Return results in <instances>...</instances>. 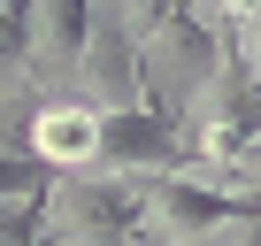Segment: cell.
Listing matches in <instances>:
<instances>
[{"instance_id": "obj_1", "label": "cell", "mask_w": 261, "mask_h": 246, "mask_svg": "<svg viewBox=\"0 0 261 246\" xmlns=\"http://www.w3.org/2000/svg\"><path fill=\"white\" fill-rule=\"evenodd\" d=\"M69 85H77V100H85V108H100V115L154 108V92H146V46L115 23L108 0H100V16H92V39H85V54H77V77H69Z\"/></svg>"}, {"instance_id": "obj_2", "label": "cell", "mask_w": 261, "mask_h": 246, "mask_svg": "<svg viewBox=\"0 0 261 246\" xmlns=\"http://www.w3.org/2000/svg\"><path fill=\"white\" fill-rule=\"evenodd\" d=\"M31 162L46 177L100 169V108H85V100H39L31 108Z\"/></svg>"}, {"instance_id": "obj_3", "label": "cell", "mask_w": 261, "mask_h": 246, "mask_svg": "<svg viewBox=\"0 0 261 246\" xmlns=\"http://www.w3.org/2000/svg\"><path fill=\"white\" fill-rule=\"evenodd\" d=\"M215 246H261V223H230V231H223Z\"/></svg>"}]
</instances>
